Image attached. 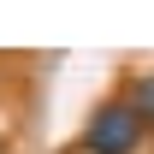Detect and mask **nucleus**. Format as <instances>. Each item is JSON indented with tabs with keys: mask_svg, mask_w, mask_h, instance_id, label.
Here are the masks:
<instances>
[{
	"mask_svg": "<svg viewBox=\"0 0 154 154\" xmlns=\"http://www.w3.org/2000/svg\"><path fill=\"white\" fill-rule=\"evenodd\" d=\"M131 113L154 125V77H142V83H136V107H131Z\"/></svg>",
	"mask_w": 154,
	"mask_h": 154,
	"instance_id": "obj_2",
	"label": "nucleus"
},
{
	"mask_svg": "<svg viewBox=\"0 0 154 154\" xmlns=\"http://www.w3.org/2000/svg\"><path fill=\"white\" fill-rule=\"evenodd\" d=\"M0 148H6V142H0Z\"/></svg>",
	"mask_w": 154,
	"mask_h": 154,
	"instance_id": "obj_3",
	"label": "nucleus"
},
{
	"mask_svg": "<svg viewBox=\"0 0 154 154\" xmlns=\"http://www.w3.org/2000/svg\"><path fill=\"white\" fill-rule=\"evenodd\" d=\"M83 142L95 154H131L136 142H142V119L125 107V101H107L95 119H89V131H83Z\"/></svg>",
	"mask_w": 154,
	"mask_h": 154,
	"instance_id": "obj_1",
	"label": "nucleus"
}]
</instances>
